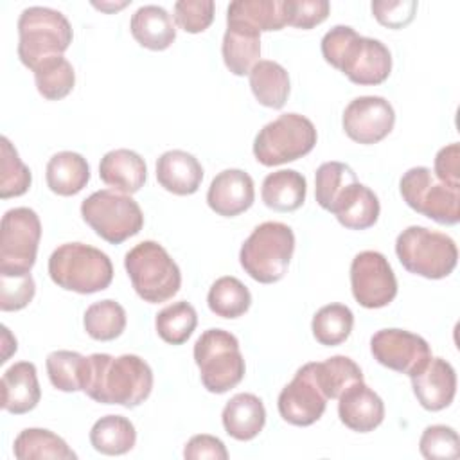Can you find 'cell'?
<instances>
[{"mask_svg":"<svg viewBox=\"0 0 460 460\" xmlns=\"http://www.w3.org/2000/svg\"><path fill=\"white\" fill-rule=\"evenodd\" d=\"M413 394L419 404L429 411L447 408L456 394V374L449 361L442 358H429L426 365L410 376Z\"/></svg>","mask_w":460,"mask_h":460,"instance_id":"obj_17","label":"cell"},{"mask_svg":"<svg viewBox=\"0 0 460 460\" xmlns=\"http://www.w3.org/2000/svg\"><path fill=\"white\" fill-rule=\"evenodd\" d=\"M417 7L415 0H376L370 5L374 18L388 29H402L411 23Z\"/></svg>","mask_w":460,"mask_h":460,"instance_id":"obj_46","label":"cell"},{"mask_svg":"<svg viewBox=\"0 0 460 460\" xmlns=\"http://www.w3.org/2000/svg\"><path fill=\"white\" fill-rule=\"evenodd\" d=\"M196 325H198L196 309L185 300L169 304L155 318V327L158 336L169 345L185 343L194 332Z\"/></svg>","mask_w":460,"mask_h":460,"instance_id":"obj_39","label":"cell"},{"mask_svg":"<svg viewBox=\"0 0 460 460\" xmlns=\"http://www.w3.org/2000/svg\"><path fill=\"white\" fill-rule=\"evenodd\" d=\"M208 309L221 318H239L252 305L250 289L235 277H219L207 295Z\"/></svg>","mask_w":460,"mask_h":460,"instance_id":"obj_34","label":"cell"},{"mask_svg":"<svg viewBox=\"0 0 460 460\" xmlns=\"http://www.w3.org/2000/svg\"><path fill=\"white\" fill-rule=\"evenodd\" d=\"M45 178L54 194L74 196L86 187L90 180V165L79 153L59 151L49 160Z\"/></svg>","mask_w":460,"mask_h":460,"instance_id":"obj_28","label":"cell"},{"mask_svg":"<svg viewBox=\"0 0 460 460\" xmlns=\"http://www.w3.org/2000/svg\"><path fill=\"white\" fill-rule=\"evenodd\" d=\"M183 456L189 460H199V458H212V460H226L228 451L214 435H194L183 449Z\"/></svg>","mask_w":460,"mask_h":460,"instance_id":"obj_48","label":"cell"},{"mask_svg":"<svg viewBox=\"0 0 460 460\" xmlns=\"http://www.w3.org/2000/svg\"><path fill=\"white\" fill-rule=\"evenodd\" d=\"M225 431L241 442L253 440L266 424V410L262 401L253 394H235L221 413Z\"/></svg>","mask_w":460,"mask_h":460,"instance_id":"obj_25","label":"cell"},{"mask_svg":"<svg viewBox=\"0 0 460 460\" xmlns=\"http://www.w3.org/2000/svg\"><path fill=\"white\" fill-rule=\"evenodd\" d=\"M153 390V370L137 354H92L83 392L102 404L124 408L140 406Z\"/></svg>","mask_w":460,"mask_h":460,"instance_id":"obj_1","label":"cell"},{"mask_svg":"<svg viewBox=\"0 0 460 460\" xmlns=\"http://www.w3.org/2000/svg\"><path fill=\"white\" fill-rule=\"evenodd\" d=\"M99 176L113 190L122 194L138 192L147 178L144 158L131 149L108 151L99 164Z\"/></svg>","mask_w":460,"mask_h":460,"instance_id":"obj_22","label":"cell"},{"mask_svg":"<svg viewBox=\"0 0 460 460\" xmlns=\"http://www.w3.org/2000/svg\"><path fill=\"white\" fill-rule=\"evenodd\" d=\"M316 138V128L307 117L284 113L259 129L253 155L266 167L295 162L313 151Z\"/></svg>","mask_w":460,"mask_h":460,"instance_id":"obj_10","label":"cell"},{"mask_svg":"<svg viewBox=\"0 0 460 460\" xmlns=\"http://www.w3.org/2000/svg\"><path fill=\"white\" fill-rule=\"evenodd\" d=\"M356 181L358 178L350 165L343 162H325L316 169L314 198L323 210H331L338 196Z\"/></svg>","mask_w":460,"mask_h":460,"instance_id":"obj_41","label":"cell"},{"mask_svg":"<svg viewBox=\"0 0 460 460\" xmlns=\"http://www.w3.org/2000/svg\"><path fill=\"white\" fill-rule=\"evenodd\" d=\"M221 54L234 75H248L261 61V32L241 22H226Z\"/></svg>","mask_w":460,"mask_h":460,"instance_id":"obj_24","label":"cell"},{"mask_svg":"<svg viewBox=\"0 0 460 460\" xmlns=\"http://www.w3.org/2000/svg\"><path fill=\"white\" fill-rule=\"evenodd\" d=\"M194 361L203 386L210 394H225L244 377V358L239 340L225 329H207L194 343Z\"/></svg>","mask_w":460,"mask_h":460,"instance_id":"obj_8","label":"cell"},{"mask_svg":"<svg viewBox=\"0 0 460 460\" xmlns=\"http://www.w3.org/2000/svg\"><path fill=\"white\" fill-rule=\"evenodd\" d=\"M374 359L399 374L413 376L431 358L428 341L404 329H381L370 338Z\"/></svg>","mask_w":460,"mask_h":460,"instance_id":"obj_14","label":"cell"},{"mask_svg":"<svg viewBox=\"0 0 460 460\" xmlns=\"http://www.w3.org/2000/svg\"><path fill=\"white\" fill-rule=\"evenodd\" d=\"M129 29L137 43L149 50H165L176 40V27L171 14L153 4L142 5L133 13Z\"/></svg>","mask_w":460,"mask_h":460,"instance_id":"obj_26","label":"cell"},{"mask_svg":"<svg viewBox=\"0 0 460 460\" xmlns=\"http://www.w3.org/2000/svg\"><path fill=\"white\" fill-rule=\"evenodd\" d=\"M419 449L428 460H455L460 456V438L451 426H428L419 440Z\"/></svg>","mask_w":460,"mask_h":460,"instance_id":"obj_42","label":"cell"},{"mask_svg":"<svg viewBox=\"0 0 460 460\" xmlns=\"http://www.w3.org/2000/svg\"><path fill=\"white\" fill-rule=\"evenodd\" d=\"M295 234L291 226L279 221H266L253 228L239 252L243 270L261 284L279 282L291 262Z\"/></svg>","mask_w":460,"mask_h":460,"instance_id":"obj_4","label":"cell"},{"mask_svg":"<svg viewBox=\"0 0 460 460\" xmlns=\"http://www.w3.org/2000/svg\"><path fill=\"white\" fill-rule=\"evenodd\" d=\"M97 9H101V11H117V9H122L124 5H128V2H120V4H117V5H113V4H93Z\"/></svg>","mask_w":460,"mask_h":460,"instance_id":"obj_49","label":"cell"},{"mask_svg":"<svg viewBox=\"0 0 460 460\" xmlns=\"http://www.w3.org/2000/svg\"><path fill=\"white\" fill-rule=\"evenodd\" d=\"M174 20L180 29L190 34L203 32L214 20L212 0H180L174 4Z\"/></svg>","mask_w":460,"mask_h":460,"instance_id":"obj_45","label":"cell"},{"mask_svg":"<svg viewBox=\"0 0 460 460\" xmlns=\"http://www.w3.org/2000/svg\"><path fill=\"white\" fill-rule=\"evenodd\" d=\"M318 386L327 399H338L350 385L363 381L361 368L347 356H332L325 361H313Z\"/></svg>","mask_w":460,"mask_h":460,"instance_id":"obj_33","label":"cell"},{"mask_svg":"<svg viewBox=\"0 0 460 460\" xmlns=\"http://www.w3.org/2000/svg\"><path fill=\"white\" fill-rule=\"evenodd\" d=\"M307 181L295 169H280L270 172L261 189V198L264 205L277 212H293L300 208L305 201Z\"/></svg>","mask_w":460,"mask_h":460,"instance_id":"obj_27","label":"cell"},{"mask_svg":"<svg viewBox=\"0 0 460 460\" xmlns=\"http://www.w3.org/2000/svg\"><path fill=\"white\" fill-rule=\"evenodd\" d=\"M279 413L280 417L293 426H311L325 411L327 397L318 386L313 372V363H305L300 367L279 394Z\"/></svg>","mask_w":460,"mask_h":460,"instance_id":"obj_16","label":"cell"},{"mask_svg":"<svg viewBox=\"0 0 460 460\" xmlns=\"http://www.w3.org/2000/svg\"><path fill=\"white\" fill-rule=\"evenodd\" d=\"M84 331L97 341H111L119 338L126 329V311L115 300H101L84 311Z\"/></svg>","mask_w":460,"mask_h":460,"instance_id":"obj_37","label":"cell"},{"mask_svg":"<svg viewBox=\"0 0 460 460\" xmlns=\"http://www.w3.org/2000/svg\"><path fill=\"white\" fill-rule=\"evenodd\" d=\"M47 374L54 388L61 392H79L84 388L88 358L74 350H54L47 356Z\"/></svg>","mask_w":460,"mask_h":460,"instance_id":"obj_35","label":"cell"},{"mask_svg":"<svg viewBox=\"0 0 460 460\" xmlns=\"http://www.w3.org/2000/svg\"><path fill=\"white\" fill-rule=\"evenodd\" d=\"M49 275L61 289L90 295L111 284L113 264L99 248L84 243H65L49 257Z\"/></svg>","mask_w":460,"mask_h":460,"instance_id":"obj_3","label":"cell"},{"mask_svg":"<svg viewBox=\"0 0 460 460\" xmlns=\"http://www.w3.org/2000/svg\"><path fill=\"white\" fill-rule=\"evenodd\" d=\"M13 453L18 460H75L77 455L50 429L25 428L14 438Z\"/></svg>","mask_w":460,"mask_h":460,"instance_id":"obj_29","label":"cell"},{"mask_svg":"<svg viewBox=\"0 0 460 460\" xmlns=\"http://www.w3.org/2000/svg\"><path fill=\"white\" fill-rule=\"evenodd\" d=\"M18 58L27 68L34 70L45 59L63 56L74 34L63 13L32 5L23 9L18 18Z\"/></svg>","mask_w":460,"mask_h":460,"instance_id":"obj_5","label":"cell"},{"mask_svg":"<svg viewBox=\"0 0 460 460\" xmlns=\"http://www.w3.org/2000/svg\"><path fill=\"white\" fill-rule=\"evenodd\" d=\"M399 190L404 203L415 212L440 225L460 221V189L438 181L429 167L408 169L399 181Z\"/></svg>","mask_w":460,"mask_h":460,"instance_id":"obj_11","label":"cell"},{"mask_svg":"<svg viewBox=\"0 0 460 460\" xmlns=\"http://www.w3.org/2000/svg\"><path fill=\"white\" fill-rule=\"evenodd\" d=\"M347 137L358 144H377L390 135L395 124L394 106L379 95L352 99L341 117Z\"/></svg>","mask_w":460,"mask_h":460,"instance_id":"obj_15","label":"cell"},{"mask_svg":"<svg viewBox=\"0 0 460 460\" xmlns=\"http://www.w3.org/2000/svg\"><path fill=\"white\" fill-rule=\"evenodd\" d=\"M226 22H241L259 32L280 31L286 25L284 0H235L226 9Z\"/></svg>","mask_w":460,"mask_h":460,"instance_id":"obj_31","label":"cell"},{"mask_svg":"<svg viewBox=\"0 0 460 460\" xmlns=\"http://www.w3.org/2000/svg\"><path fill=\"white\" fill-rule=\"evenodd\" d=\"M379 210V199L374 190L356 181L338 196L329 212L349 230H367L376 225Z\"/></svg>","mask_w":460,"mask_h":460,"instance_id":"obj_23","label":"cell"},{"mask_svg":"<svg viewBox=\"0 0 460 460\" xmlns=\"http://www.w3.org/2000/svg\"><path fill=\"white\" fill-rule=\"evenodd\" d=\"M331 5L327 0H284L286 25L296 29H313L329 16Z\"/></svg>","mask_w":460,"mask_h":460,"instance_id":"obj_44","label":"cell"},{"mask_svg":"<svg viewBox=\"0 0 460 460\" xmlns=\"http://www.w3.org/2000/svg\"><path fill=\"white\" fill-rule=\"evenodd\" d=\"M350 289L367 309L388 305L397 295V279L388 259L374 250L359 252L350 262Z\"/></svg>","mask_w":460,"mask_h":460,"instance_id":"obj_13","label":"cell"},{"mask_svg":"<svg viewBox=\"0 0 460 460\" xmlns=\"http://www.w3.org/2000/svg\"><path fill=\"white\" fill-rule=\"evenodd\" d=\"M322 56L352 83L363 86L381 84L392 72L388 47L379 40L359 36L349 25H334L325 32L322 38Z\"/></svg>","mask_w":460,"mask_h":460,"instance_id":"obj_2","label":"cell"},{"mask_svg":"<svg viewBox=\"0 0 460 460\" xmlns=\"http://www.w3.org/2000/svg\"><path fill=\"white\" fill-rule=\"evenodd\" d=\"M255 199L252 176L243 169H225L214 176L207 192L208 207L223 217L246 212Z\"/></svg>","mask_w":460,"mask_h":460,"instance_id":"obj_18","label":"cell"},{"mask_svg":"<svg viewBox=\"0 0 460 460\" xmlns=\"http://www.w3.org/2000/svg\"><path fill=\"white\" fill-rule=\"evenodd\" d=\"M338 401V417L352 431H374L385 419L383 399L363 381L350 385Z\"/></svg>","mask_w":460,"mask_h":460,"instance_id":"obj_19","label":"cell"},{"mask_svg":"<svg viewBox=\"0 0 460 460\" xmlns=\"http://www.w3.org/2000/svg\"><path fill=\"white\" fill-rule=\"evenodd\" d=\"M354 327V314L343 304H327L320 307L311 322V331L320 345L334 347L343 343Z\"/></svg>","mask_w":460,"mask_h":460,"instance_id":"obj_36","label":"cell"},{"mask_svg":"<svg viewBox=\"0 0 460 460\" xmlns=\"http://www.w3.org/2000/svg\"><path fill=\"white\" fill-rule=\"evenodd\" d=\"M41 388L34 363L18 361L2 376V408L13 415H23L38 406Z\"/></svg>","mask_w":460,"mask_h":460,"instance_id":"obj_20","label":"cell"},{"mask_svg":"<svg viewBox=\"0 0 460 460\" xmlns=\"http://www.w3.org/2000/svg\"><path fill=\"white\" fill-rule=\"evenodd\" d=\"M81 216L92 230L110 244H120L144 226V214L131 194L102 189L81 203Z\"/></svg>","mask_w":460,"mask_h":460,"instance_id":"obj_9","label":"cell"},{"mask_svg":"<svg viewBox=\"0 0 460 460\" xmlns=\"http://www.w3.org/2000/svg\"><path fill=\"white\" fill-rule=\"evenodd\" d=\"M158 183L176 196L194 194L203 180V167L198 158L181 149H171L156 160Z\"/></svg>","mask_w":460,"mask_h":460,"instance_id":"obj_21","label":"cell"},{"mask_svg":"<svg viewBox=\"0 0 460 460\" xmlns=\"http://www.w3.org/2000/svg\"><path fill=\"white\" fill-rule=\"evenodd\" d=\"M250 88L255 99L273 110H280L289 95V75L288 70L270 59H261L248 74Z\"/></svg>","mask_w":460,"mask_h":460,"instance_id":"obj_30","label":"cell"},{"mask_svg":"<svg viewBox=\"0 0 460 460\" xmlns=\"http://www.w3.org/2000/svg\"><path fill=\"white\" fill-rule=\"evenodd\" d=\"M135 442V426L122 415L101 417L90 429V444L102 455H124L133 449Z\"/></svg>","mask_w":460,"mask_h":460,"instance_id":"obj_32","label":"cell"},{"mask_svg":"<svg viewBox=\"0 0 460 460\" xmlns=\"http://www.w3.org/2000/svg\"><path fill=\"white\" fill-rule=\"evenodd\" d=\"M41 223L29 207H16L0 223V271L29 273L36 262Z\"/></svg>","mask_w":460,"mask_h":460,"instance_id":"obj_12","label":"cell"},{"mask_svg":"<svg viewBox=\"0 0 460 460\" xmlns=\"http://www.w3.org/2000/svg\"><path fill=\"white\" fill-rule=\"evenodd\" d=\"M32 72L40 95H43L49 101H59L66 97L75 84L74 66L63 56L45 59Z\"/></svg>","mask_w":460,"mask_h":460,"instance_id":"obj_38","label":"cell"},{"mask_svg":"<svg viewBox=\"0 0 460 460\" xmlns=\"http://www.w3.org/2000/svg\"><path fill=\"white\" fill-rule=\"evenodd\" d=\"M435 178L453 189H460V146L453 142L438 149L435 156Z\"/></svg>","mask_w":460,"mask_h":460,"instance_id":"obj_47","label":"cell"},{"mask_svg":"<svg viewBox=\"0 0 460 460\" xmlns=\"http://www.w3.org/2000/svg\"><path fill=\"white\" fill-rule=\"evenodd\" d=\"M124 268L137 295L149 304L167 302L181 286L178 264L156 241L135 244L124 257Z\"/></svg>","mask_w":460,"mask_h":460,"instance_id":"obj_6","label":"cell"},{"mask_svg":"<svg viewBox=\"0 0 460 460\" xmlns=\"http://www.w3.org/2000/svg\"><path fill=\"white\" fill-rule=\"evenodd\" d=\"M0 198H16L29 190L32 183L31 169L20 160L18 151L7 137L0 138Z\"/></svg>","mask_w":460,"mask_h":460,"instance_id":"obj_40","label":"cell"},{"mask_svg":"<svg viewBox=\"0 0 460 460\" xmlns=\"http://www.w3.org/2000/svg\"><path fill=\"white\" fill-rule=\"evenodd\" d=\"M36 293L34 279L29 273L0 271V309L20 311L31 304Z\"/></svg>","mask_w":460,"mask_h":460,"instance_id":"obj_43","label":"cell"},{"mask_svg":"<svg viewBox=\"0 0 460 460\" xmlns=\"http://www.w3.org/2000/svg\"><path fill=\"white\" fill-rule=\"evenodd\" d=\"M395 253L404 270L431 280L451 275L458 262V248L449 235L417 225L397 235Z\"/></svg>","mask_w":460,"mask_h":460,"instance_id":"obj_7","label":"cell"}]
</instances>
